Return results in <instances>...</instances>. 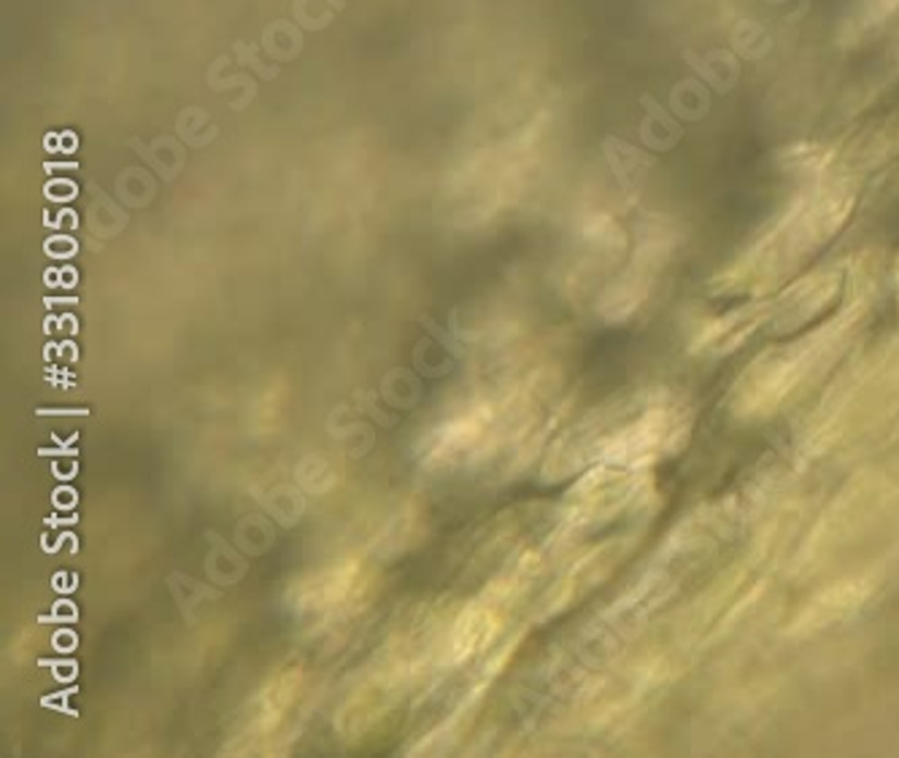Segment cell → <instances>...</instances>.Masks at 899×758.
Returning a JSON list of instances; mask_svg holds the SVG:
<instances>
[{
    "label": "cell",
    "instance_id": "obj_1",
    "mask_svg": "<svg viewBox=\"0 0 899 758\" xmlns=\"http://www.w3.org/2000/svg\"><path fill=\"white\" fill-rule=\"evenodd\" d=\"M327 3H333L335 9H344V0H327Z\"/></svg>",
    "mask_w": 899,
    "mask_h": 758
}]
</instances>
